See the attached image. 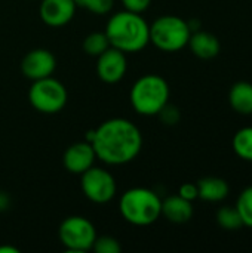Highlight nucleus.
<instances>
[{"label": "nucleus", "instance_id": "nucleus-1", "mask_svg": "<svg viewBox=\"0 0 252 253\" xmlns=\"http://www.w3.org/2000/svg\"><path fill=\"white\" fill-rule=\"evenodd\" d=\"M91 144L97 159L110 166H122L135 160L141 153L143 135L131 120L116 117L95 129Z\"/></svg>", "mask_w": 252, "mask_h": 253}, {"label": "nucleus", "instance_id": "nucleus-2", "mask_svg": "<svg viewBox=\"0 0 252 253\" xmlns=\"http://www.w3.org/2000/svg\"><path fill=\"white\" fill-rule=\"evenodd\" d=\"M105 34L110 46L125 52L135 53L143 50L150 43V25L141 13L122 10L114 13L107 25Z\"/></svg>", "mask_w": 252, "mask_h": 253}, {"label": "nucleus", "instance_id": "nucleus-3", "mask_svg": "<svg viewBox=\"0 0 252 253\" xmlns=\"http://www.w3.org/2000/svg\"><path fill=\"white\" fill-rule=\"evenodd\" d=\"M119 211L126 222L137 227H147L162 216V200L153 190L135 187L122 194Z\"/></svg>", "mask_w": 252, "mask_h": 253}, {"label": "nucleus", "instance_id": "nucleus-4", "mask_svg": "<svg viewBox=\"0 0 252 253\" xmlns=\"http://www.w3.org/2000/svg\"><path fill=\"white\" fill-rule=\"evenodd\" d=\"M169 84L157 74L140 77L131 89V105L141 116H157L169 102Z\"/></svg>", "mask_w": 252, "mask_h": 253}, {"label": "nucleus", "instance_id": "nucleus-5", "mask_svg": "<svg viewBox=\"0 0 252 253\" xmlns=\"http://www.w3.org/2000/svg\"><path fill=\"white\" fill-rule=\"evenodd\" d=\"M189 22L177 15H162L150 25V43L163 52H178L189 44Z\"/></svg>", "mask_w": 252, "mask_h": 253}, {"label": "nucleus", "instance_id": "nucleus-6", "mask_svg": "<svg viewBox=\"0 0 252 253\" xmlns=\"http://www.w3.org/2000/svg\"><path fill=\"white\" fill-rule=\"evenodd\" d=\"M28 99L36 111L42 114H56L65 107L68 93L59 80L49 76L33 82L28 90Z\"/></svg>", "mask_w": 252, "mask_h": 253}, {"label": "nucleus", "instance_id": "nucleus-7", "mask_svg": "<svg viewBox=\"0 0 252 253\" xmlns=\"http://www.w3.org/2000/svg\"><path fill=\"white\" fill-rule=\"evenodd\" d=\"M58 237L67 252L85 253L92 251L94 242L97 239V230L88 218L74 215L61 222L58 228Z\"/></svg>", "mask_w": 252, "mask_h": 253}, {"label": "nucleus", "instance_id": "nucleus-8", "mask_svg": "<svg viewBox=\"0 0 252 253\" xmlns=\"http://www.w3.org/2000/svg\"><path fill=\"white\" fill-rule=\"evenodd\" d=\"M80 188L88 200L97 205L111 202L117 193L114 176L102 168H89L80 175Z\"/></svg>", "mask_w": 252, "mask_h": 253}, {"label": "nucleus", "instance_id": "nucleus-9", "mask_svg": "<svg viewBox=\"0 0 252 253\" xmlns=\"http://www.w3.org/2000/svg\"><path fill=\"white\" fill-rule=\"evenodd\" d=\"M56 68V58L48 49H33L21 61V71L30 80L45 79L53 74Z\"/></svg>", "mask_w": 252, "mask_h": 253}, {"label": "nucleus", "instance_id": "nucleus-10", "mask_svg": "<svg viewBox=\"0 0 252 253\" xmlns=\"http://www.w3.org/2000/svg\"><path fill=\"white\" fill-rule=\"evenodd\" d=\"M128 70L126 53L110 46L105 52L98 56L97 62V73L98 77L108 84H114L120 82Z\"/></svg>", "mask_w": 252, "mask_h": 253}, {"label": "nucleus", "instance_id": "nucleus-11", "mask_svg": "<svg viewBox=\"0 0 252 253\" xmlns=\"http://www.w3.org/2000/svg\"><path fill=\"white\" fill-rule=\"evenodd\" d=\"M76 0H42L40 18L49 27H64L76 15Z\"/></svg>", "mask_w": 252, "mask_h": 253}, {"label": "nucleus", "instance_id": "nucleus-12", "mask_svg": "<svg viewBox=\"0 0 252 253\" xmlns=\"http://www.w3.org/2000/svg\"><path fill=\"white\" fill-rule=\"evenodd\" d=\"M97 159V154L94 151L92 144L83 141V142H76L70 145L65 153H64V166L70 173L74 175H82L86 172L89 168L94 166V162Z\"/></svg>", "mask_w": 252, "mask_h": 253}, {"label": "nucleus", "instance_id": "nucleus-13", "mask_svg": "<svg viewBox=\"0 0 252 253\" xmlns=\"http://www.w3.org/2000/svg\"><path fill=\"white\" fill-rule=\"evenodd\" d=\"M187 46L190 47L193 55L201 59H212L221 50V43L218 37L209 31H202V30L192 33Z\"/></svg>", "mask_w": 252, "mask_h": 253}, {"label": "nucleus", "instance_id": "nucleus-14", "mask_svg": "<svg viewBox=\"0 0 252 253\" xmlns=\"http://www.w3.org/2000/svg\"><path fill=\"white\" fill-rule=\"evenodd\" d=\"M162 215L169 222L186 224L193 218V205L178 194L171 196L162 200Z\"/></svg>", "mask_w": 252, "mask_h": 253}, {"label": "nucleus", "instance_id": "nucleus-15", "mask_svg": "<svg viewBox=\"0 0 252 253\" xmlns=\"http://www.w3.org/2000/svg\"><path fill=\"white\" fill-rule=\"evenodd\" d=\"M199 199L211 203H218L227 199L230 188L229 184L218 176H206L198 181Z\"/></svg>", "mask_w": 252, "mask_h": 253}, {"label": "nucleus", "instance_id": "nucleus-16", "mask_svg": "<svg viewBox=\"0 0 252 253\" xmlns=\"http://www.w3.org/2000/svg\"><path fill=\"white\" fill-rule=\"evenodd\" d=\"M230 107L242 116L252 114V83L238 82L229 90Z\"/></svg>", "mask_w": 252, "mask_h": 253}, {"label": "nucleus", "instance_id": "nucleus-17", "mask_svg": "<svg viewBox=\"0 0 252 253\" xmlns=\"http://www.w3.org/2000/svg\"><path fill=\"white\" fill-rule=\"evenodd\" d=\"M232 147L239 159L252 162V126L242 127L235 133L232 139Z\"/></svg>", "mask_w": 252, "mask_h": 253}, {"label": "nucleus", "instance_id": "nucleus-18", "mask_svg": "<svg viewBox=\"0 0 252 253\" xmlns=\"http://www.w3.org/2000/svg\"><path fill=\"white\" fill-rule=\"evenodd\" d=\"M215 219H217V224L226 230V231H236L239 228L244 227V222L241 219V215L238 212V209L233 206H223L217 211V215H215Z\"/></svg>", "mask_w": 252, "mask_h": 253}, {"label": "nucleus", "instance_id": "nucleus-19", "mask_svg": "<svg viewBox=\"0 0 252 253\" xmlns=\"http://www.w3.org/2000/svg\"><path fill=\"white\" fill-rule=\"evenodd\" d=\"M110 47V42L108 37L105 34V31H94L91 34H88L83 40V50L89 55V56H100L102 52H105Z\"/></svg>", "mask_w": 252, "mask_h": 253}, {"label": "nucleus", "instance_id": "nucleus-20", "mask_svg": "<svg viewBox=\"0 0 252 253\" xmlns=\"http://www.w3.org/2000/svg\"><path fill=\"white\" fill-rule=\"evenodd\" d=\"M235 208L241 215L244 227L252 228V185L241 191Z\"/></svg>", "mask_w": 252, "mask_h": 253}, {"label": "nucleus", "instance_id": "nucleus-21", "mask_svg": "<svg viewBox=\"0 0 252 253\" xmlns=\"http://www.w3.org/2000/svg\"><path fill=\"white\" fill-rule=\"evenodd\" d=\"M92 251L97 253H120L122 252V245L119 243L117 239L111 236H101L95 239Z\"/></svg>", "mask_w": 252, "mask_h": 253}, {"label": "nucleus", "instance_id": "nucleus-22", "mask_svg": "<svg viewBox=\"0 0 252 253\" xmlns=\"http://www.w3.org/2000/svg\"><path fill=\"white\" fill-rule=\"evenodd\" d=\"M76 4L80 6V7L88 9L92 13L105 15L113 9L114 0H76Z\"/></svg>", "mask_w": 252, "mask_h": 253}, {"label": "nucleus", "instance_id": "nucleus-23", "mask_svg": "<svg viewBox=\"0 0 252 253\" xmlns=\"http://www.w3.org/2000/svg\"><path fill=\"white\" fill-rule=\"evenodd\" d=\"M157 116H160L162 122H163L165 125H168V126H174V125H177V123L180 122V119H181V113H180V110H178L175 105H169V102H168V104L160 110V113H159Z\"/></svg>", "mask_w": 252, "mask_h": 253}, {"label": "nucleus", "instance_id": "nucleus-24", "mask_svg": "<svg viewBox=\"0 0 252 253\" xmlns=\"http://www.w3.org/2000/svg\"><path fill=\"white\" fill-rule=\"evenodd\" d=\"M122 3L126 10L135 12V13H143L150 7L151 0H122Z\"/></svg>", "mask_w": 252, "mask_h": 253}, {"label": "nucleus", "instance_id": "nucleus-25", "mask_svg": "<svg viewBox=\"0 0 252 253\" xmlns=\"http://www.w3.org/2000/svg\"><path fill=\"white\" fill-rule=\"evenodd\" d=\"M178 196H181L183 199L189 200V202H193L196 199H199V191H198V184H192V182H187V184H183L178 190Z\"/></svg>", "mask_w": 252, "mask_h": 253}, {"label": "nucleus", "instance_id": "nucleus-26", "mask_svg": "<svg viewBox=\"0 0 252 253\" xmlns=\"http://www.w3.org/2000/svg\"><path fill=\"white\" fill-rule=\"evenodd\" d=\"M19 251L13 246H0V253H18Z\"/></svg>", "mask_w": 252, "mask_h": 253}]
</instances>
